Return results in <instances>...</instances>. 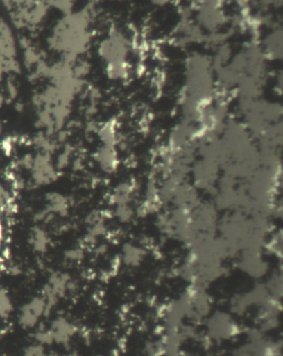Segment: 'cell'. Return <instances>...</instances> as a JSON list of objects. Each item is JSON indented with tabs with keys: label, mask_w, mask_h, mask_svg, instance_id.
<instances>
[{
	"label": "cell",
	"mask_w": 283,
	"mask_h": 356,
	"mask_svg": "<svg viewBox=\"0 0 283 356\" xmlns=\"http://www.w3.org/2000/svg\"><path fill=\"white\" fill-rule=\"evenodd\" d=\"M78 326L65 316H58L45 328L37 330L35 341L44 346L67 345L77 336Z\"/></svg>",
	"instance_id": "1"
},
{
	"label": "cell",
	"mask_w": 283,
	"mask_h": 356,
	"mask_svg": "<svg viewBox=\"0 0 283 356\" xmlns=\"http://www.w3.org/2000/svg\"><path fill=\"white\" fill-rule=\"evenodd\" d=\"M74 287L71 275L62 271H55L51 274L42 288L40 294L47 302L50 313L58 306L60 300L65 299Z\"/></svg>",
	"instance_id": "2"
},
{
	"label": "cell",
	"mask_w": 283,
	"mask_h": 356,
	"mask_svg": "<svg viewBox=\"0 0 283 356\" xmlns=\"http://www.w3.org/2000/svg\"><path fill=\"white\" fill-rule=\"evenodd\" d=\"M47 302L40 293L33 296L20 307L18 313V323L24 330L36 329L41 322L49 317Z\"/></svg>",
	"instance_id": "3"
},
{
	"label": "cell",
	"mask_w": 283,
	"mask_h": 356,
	"mask_svg": "<svg viewBox=\"0 0 283 356\" xmlns=\"http://www.w3.org/2000/svg\"><path fill=\"white\" fill-rule=\"evenodd\" d=\"M31 171L33 180L37 186L49 185L58 178L51 155L42 154V152L33 158Z\"/></svg>",
	"instance_id": "4"
},
{
	"label": "cell",
	"mask_w": 283,
	"mask_h": 356,
	"mask_svg": "<svg viewBox=\"0 0 283 356\" xmlns=\"http://www.w3.org/2000/svg\"><path fill=\"white\" fill-rule=\"evenodd\" d=\"M47 204L45 209L42 210L40 213H37L36 218L37 221L43 222L49 216L58 215L60 217H65L69 213V201L62 194L58 193H50L46 197Z\"/></svg>",
	"instance_id": "5"
},
{
	"label": "cell",
	"mask_w": 283,
	"mask_h": 356,
	"mask_svg": "<svg viewBox=\"0 0 283 356\" xmlns=\"http://www.w3.org/2000/svg\"><path fill=\"white\" fill-rule=\"evenodd\" d=\"M28 243L33 252L39 254L47 252L50 245L48 232L39 226L33 227L28 233Z\"/></svg>",
	"instance_id": "6"
},
{
	"label": "cell",
	"mask_w": 283,
	"mask_h": 356,
	"mask_svg": "<svg viewBox=\"0 0 283 356\" xmlns=\"http://www.w3.org/2000/svg\"><path fill=\"white\" fill-rule=\"evenodd\" d=\"M15 211V203L8 191L0 184V214L4 217H10Z\"/></svg>",
	"instance_id": "7"
},
{
	"label": "cell",
	"mask_w": 283,
	"mask_h": 356,
	"mask_svg": "<svg viewBox=\"0 0 283 356\" xmlns=\"http://www.w3.org/2000/svg\"><path fill=\"white\" fill-rule=\"evenodd\" d=\"M15 307L10 292L6 288L0 287V321L10 319Z\"/></svg>",
	"instance_id": "8"
},
{
	"label": "cell",
	"mask_w": 283,
	"mask_h": 356,
	"mask_svg": "<svg viewBox=\"0 0 283 356\" xmlns=\"http://www.w3.org/2000/svg\"><path fill=\"white\" fill-rule=\"evenodd\" d=\"M83 255V250L78 248L69 249L65 253L66 259L73 262L82 260Z\"/></svg>",
	"instance_id": "9"
},
{
	"label": "cell",
	"mask_w": 283,
	"mask_h": 356,
	"mask_svg": "<svg viewBox=\"0 0 283 356\" xmlns=\"http://www.w3.org/2000/svg\"><path fill=\"white\" fill-rule=\"evenodd\" d=\"M3 236H4L3 227L2 222H0V244L2 243V241L3 240Z\"/></svg>",
	"instance_id": "10"
}]
</instances>
